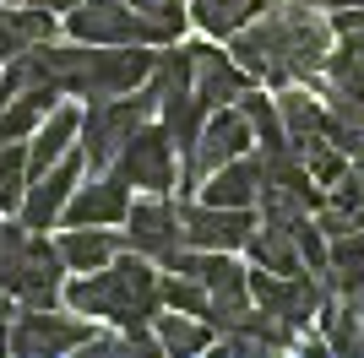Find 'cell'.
Returning <instances> with one entry per match:
<instances>
[{"label":"cell","mask_w":364,"mask_h":358,"mask_svg":"<svg viewBox=\"0 0 364 358\" xmlns=\"http://www.w3.org/2000/svg\"><path fill=\"white\" fill-rule=\"evenodd\" d=\"M332 44L337 33L316 11V0H277L272 11L250 16L234 33V60L272 87H294V82H321Z\"/></svg>","instance_id":"1"},{"label":"cell","mask_w":364,"mask_h":358,"mask_svg":"<svg viewBox=\"0 0 364 358\" xmlns=\"http://www.w3.org/2000/svg\"><path fill=\"white\" fill-rule=\"evenodd\" d=\"M65 304L92 320H114V326H152V315L164 310V277L152 271V255H114L109 266L82 271L76 283H65Z\"/></svg>","instance_id":"2"},{"label":"cell","mask_w":364,"mask_h":358,"mask_svg":"<svg viewBox=\"0 0 364 358\" xmlns=\"http://www.w3.org/2000/svg\"><path fill=\"white\" fill-rule=\"evenodd\" d=\"M158 114V92L141 87V92H120V98H92L87 114H82V136H76V147L87 152L92 168H109L120 158V147L131 136Z\"/></svg>","instance_id":"3"},{"label":"cell","mask_w":364,"mask_h":358,"mask_svg":"<svg viewBox=\"0 0 364 358\" xmlns=\"http://www.w3.org/2000/svg\"><path fill=\"white\" fill-rule=\"evenodd\" d=\"M250 141H256V131H250V119H245V109H213L207 114V125H201L196 147H191V158H185V190L191 185H201L207 174H218L223 163H234V158H245L250 152Z\"/></svg>","instance_id":"4"},{"label":"cell","mask_w":364,"mask_h":358,"mask_svg":"<svg viewBox=\"0 0 364 358\" xmlns=\"http://www.w3.org/2000/svg\"><path fill=\"white\" fill-rule=\"evenodd\" d=\"M98 331H92V315H55L49 310H28L22 320L11 326V353L22 358H55V353H71V347H87Z\"/></svg>","instance_id":"5"},{"label":"cell","mask_w":364,"mask_h":358,"mask_svg":"<svg viewBox=\"0 0 364 358\" xmlns=\"http://www.w3.org/2000/svg\"><path fill=\"white\" fill-rule=\"evenodd\" d=\"M109 168H114L125 185H141L147 195H164L168 185H174V136H168L164 125H141Z\"/></svg>","instance_id":"6"},{"label":"cell","mask_w":364,"mask_h":358,"mask_svg":"<svg viewBox=\"0 0 364 358\" xmlns=\"http://www.w3.org/2000/svg\"><path fill=\"white\" fill-rule=\"evenodd\" d=\"M125 244L141 255H152L158 266H168L174 255L185 250V223H180V207H168L164 195H147V201H131L125 212Z\"/></svg>","instance_id":"7"},{"label":"cell","mask_w":364,"mask_h":358,"mask_svg":"<svg viewBox=\"0 0 364 358\" xmlns=\"http://www.w3.org/2000/svg\"><path fill=\"white\" fill-rule=\"evenodd\" d=\"M185 223V244L196 250H245L250 234H256V212L250 207H218V201H201V207H180Z\"/></svg>","instance_id":"8"},{"label":"cell","mask_w":364,"mask_h":358,"mask_svg":"<svg viewBox=\"0 0 364 358\" xmlns=\"http://www.w3.org/2000/svg\"><path fill=\"white\" fill-rule=\"evenodd\" d=\"M60 266H65L60 244L28 234V239H22V255H16V288H11V293L22 298L28 310H49V304L65 293V288H60Z\"/></svg>","instance_id":"9"},{"label":"cell","mask_w":364,"mask_h":358,"mask_svg":"<svg viewBox=\"0 0 364 358\" xmlns=\"http://www.w3.org/2000/svg\"><path fill=\"white\" fill-rule=\"evenodd\" d=\"M125 212H131V185H125L114 168H98V179L87 185H76V195L65 201V228H92V223H125Z\"/></svg>","instance_id":"10"},{"label":"cell","mask_w":364,"mask_h":358,"mask_svg":"<svg viewBox=\"0 0 364 358\" xmlns=\"http://www.w3.org/2000/svg\"><path fill=\"white\" fill-rule=\"evenodd\" d=\"M82 163H87V152H65L49 174H38V179L28 185V195H22V223H28L33 234H38V228H49V223L65 212V201H71L76 185H82Z\"/></svg>","instance_id":"11"},{"label":"cell","mask_w":364,"mask_h":358,"mask_svg":"<svg viewBox=\"0 0 364 358\" xmlns=\"http://www.w3.org/2000/svg\"><path fill=\"white\" fill-rule=\"evenodd\" d=\"M65 28L76 44H141L131 0H82L76 11H65Z\"/></svg>","instance_id":"12"},{"label":"cell","mask_w":364,"mask_h":358,"mask_svg":"<svg viewBox=\"0 0 364 358\" xmlns=\"http://www.w3.org/2000/svg\"><path fill=\"white\" fill-rule=\"evenodd\" d=\"M191 60H196V92L207 98V109H223L240 92H250V71L234 55H223L213 44H191Z\"/></svg>","instance_id":"13"},{"label":"cell","mask_w":364,"mask_h":358,"mask_svg":"<svg viewBox=\"0 0 364 358\" xmlns=\"http://www.w3.org/2000/svg\"><path fill=\"white\" fill-rule=\"evenodd\" d=\"M277 114H283V136H289V147L299 152V158L332 147V136H326V109H321L304 87H283L277 92Z\"/></svg>","instance_id":"14"},{"label":"cell","mask_w":364,"mask_h":358,"mask_svg":"<svg viewBox=\"0 0 364 358\" xmlns=\"http://www.w3.org/2000/svg\"><path fill=\"white\" fill-rule=\"evenodd\" d=\"M76 136H82V109H71V104L49 109L44 125H38V136H33V147H28V179L49 174V168L76 147Z\"/></svg>","instance_id":"15"},{"label":"cell","mask_w":364,"mask_h":358,"mask_svg":"<svg viewBox=\"0 0 364 358\" xmlns=\"http://www.w3.org/2000/svg\"><path fill=\"white\" fill-rule=\"evenodd\" d=\"M201 190H207V201H218V207H256L261 201V158H234V163H223L218 174L201 179Z\"/></svg>","instance_id":"16"},{"label":"cell","mask_w":364,"mask_h":358,"mask_svg":"<svg viewBox=\"0 0 364 358\" xmlns=\"http://www.w3.org/2000/svg\"><path fill=\"white\" fill-rule=\"evenodd\" d=\"M158 114H164V131L174 136V147L191 158L201 125H207V98L196 92V82H191V87H168L164 98H158Z\"/></svg>","instance_id":"17"},{"label":"cell","mask_w":364,"mask_h":358,"mask_svg":"<svg viewBox=\"0 0 364 358\" xmlns=\"http://www.w3.org/2000/svg\"><path fill=\"white\" fill-rule=\"evenodd\" d=\"M321 283L332 288V298H353L364 288V228L343 239H326V271Z\"/></svg>","instance_id":"18"},{"label":"cell","mask_w":364,"mask_h":358,"mask_svg":"<svg viewBox=\"0 0 364 358\" xmlns=\"http://www.w3.org/2000/svg\"><path fill=\"white\" fill-rule=\"evenodd\" d=\"M60 255H65V271H98L120 255V239L109 234L104 223L92 228H65L60 234Z\"/></svg>","instance_id":"19"},{"label":"cell","mask_w":364,"mask_h":358,"mask_svg":"<svg viewBox=\"0 0 364 358\" xmlns=\"http://www.w3.org/2000/svg\"><path fill=\"white\" fill-rule=\"evenodd\" d=\"M245 250L256 255V266H267V271H283V277L304 271V255H299V234H294V228H277V223H256V234H250V244H245Z\"/></svg>","instance_id":"20"},{"label":"cell","mask_w":364,"mask_h":358,"mask_svg":"<svg viewBox=\"0 0 364 358\" xmlns=\"http://www.w3.org/2000/svg\"><path fill=\"white\" fill-rule=\"evenodd\" d=\"M55 98H60V87H28V92H16L11 104L0 109V141H28V136L44 125V114L55 109Z\"/></svg>","instance_id":"21"},{"label":"cell","mask_w":364,"mask_h":358,"mask_svg":"<svg viewBox=\"0 0 364 358\" xmlns=\"http://www.w3.org/2000/svg\"><path fill=\"white\" fill-rule=\"evenodd\" d=\"M152 331H158V342L164 353H201V347H213V320H201V315H185V310H168V315H152Z\"/></svg>","instance_id":"22"},{"label":"cell","mask_w":364,"mask_h":358,"mask_svg":"<svg viewBox=\"0 0 364 358\" xmlns=\"http://www.w3.org/2000/svg\"><path fill=\"white\" fill-rule=\"evenodd\" d=\"M261 11H267L261 0H191V22H196L201 33H213V38H234V33Z\"/></svg>","instance_id":"23"},{"label":"cell","mask_w":364,"mask_h":358,"mask_svg":"<svg viewBox=\"0 0 364 358\" xmlns=\"http://www.w3.org/2000/svg\"><path fill=\"white\" fill-rule=\"evenodd\" d=\"M131 11H136L141 44H174L185 33V22H191V11L180 0H131Z\"/></svg>","instance_id":"24"},{"label":"cell","mask_w":364,"mask_h":358,"mask_svg":"<svg viewBox=\"0 0 364 358\" xmlns=\"http://www.w3.org/2000/svg\"><path fill=\"white\" fill-rule=\"evenodd\" d=\"M326 136L337 152L364 158V104L359 98H326Z\"/></svg>","instance_id":"25"},{"label":"cell","mask_w":364,"mask_h":358,"mask_svg":"<svg viewBox=\"0 0 364 358\" xmlns=\"http://www.w3.org/2000/svg\"><path fill=\"white\" fill-rule=\"evenodd\" d=\"M321 82H326L332 98H359L364 104V49H332Z\"/></svg>","instance_id":"26"},{"label":"cell","mask_w":364,"mask_h":358,"mask_svg":"<svg viewBox=\"0 0 364 358\" xmlns=\"http://www.w3.org/2000/svg\"><path fill=\"white\" fill-rule=\"evenodd\" d=\"M164 310H185V315L213 320V293H207V283H196V277L168 271V277H164Z\"/></svg>","instance_id":"27"},{"label":"cell","mask_w":364,"mask_h":358,"mask_svg":"<svg viewBox=\"0 0 364 358\" xmlns=\"http://www.w3.org/2000/svg\"><path fill=\"white\" fill-rule=\"evenodd\" d=\"M22 195H28V147L0 141V207H22Z\"/></svg>","instance_id":"28"},{"label":"cell","mask_w":364,"mask_h":358,"mask_svg":"<svg viewBox=\"0 0 364 358\" xmlns=\"http://www.w3.org/2000/svg\"><path fill=\"white\" fill-rule=\"evenodd\" d=\"M240 109H245V119H250V131H256L261 147L289 141V136H283V114H277V98H267V92H240Z\"/></svg>","instance_id":"29"},{"label":"cell","mask_w":364,"mask_h":358,"mask_svg":"<svg viewBox=\"0 0 364 358\" xmlns=\"http://www.w3.org/2000/svg\"><path fill=\"white\" fill-rule=\"evenodd\" d=\"M332 33H337V49H364V6L337 11L332 16Z\"/></svg>","instance_id":"30"},{"label":"cell","mask_w":364,"mask_h":358,"mask_svg":"<svg viewBox=\"0 0 364 358\" xmlns=\"http://www.w3.org/2000/svg\"><path fill=\"white\" fill-rule=\"evenodd\" d=\"M22 49H28V44H22V33H16V11H11V6H0V65L16 60Z\"/></svg>","instance_id":"31"},{"label":"cell","mask_w":364,"mask_h":358,"mask_svg":"<svg viewBox=\"0 0 364 358\" xmlns=\"http://www.w3.org/2000/svg\"><path fill=\"white\" fill-rule=\"evenodd\" d=\"M28 6H38V11H76L82 0H28Z\"/></svg>","instance_id":"32"},{"label":"cell","mask_w":364,"mask_h":358,"mask_svg":"<svg viewBox=\"0 0 364 358\" xmlns=\"http://www.w3.org/2000/svg\"><path fill=\"white\" fill-rule=\"evenodd\" d=\"M316 6H332V11H348V6H364V0H316Z\"/></svg>","instance_id":"33"},{"label":"cell","mask_w":364,"mask_h":358,"mask_svg":"<svg viewBox=\"0 0 364 358\" xmlns=\"http://www.w3.org/2000/svg\"><path fill=\"white\" fill-rule=\"evenodd\" d=\"M348 304H353V315H359V320H364V288H359V293L348 298Z\"/></svg>","instance_id":"34"},{"label":"cell","mask_w":364,"mask_h":358,"mask_svg":"<svg viewBox=\"0 0 364 358\" xmlns=\"http://www.w3.org/2000/svg\"><path fill=\"white\" fill-rule=\"evenodd\" d=\"M11 104V87H6V76H0V109Z\"/></svg>","instance_id":"35"},{"label":"cell","mask_w":364,"mask_h":358,"mask_svg":"<svg viewBox=\"0 0 364 358\" xmlns=\"http://www.w3.org/2000/svg\"><path fill=\"white\" fill-rule=\"evenodd\" d=\"M6 315H11V298H6V288H0V320H6Z\"/></svg>","instance_id":"36"},{"label":"cell","mask_w":364,"mask_h":358,"mask_svg":"<svg viewBox=\"0 0 364 358\" xmlns=\"http://www.w3.org/2000/svg\"><path fill=\"white\" fill-rule=\"evenodd\" d=\"M0 6H22V0H0Z\"/></svg>","instance_id":"37"}]
</instances>
